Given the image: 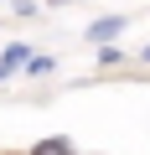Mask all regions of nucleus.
<instances>
[{
    "mask_svg": "<svg viewBox=\"0 0 150 155\" xmlns=\"http://www.w3.org/2000/svg\"><path fill=\"white\" fill-rule=\"evenodd\" d=\"M140 62H145V67H150V47H145V52H140Z\"/></svg>",
    "mask_w": 150,
    "mask_h": 155,
    "instance_id": "nucleus-6",
    "label": "nucleus"
},
{
    "mask_svg": "<svg viewBox=\"0 0 150 155\" xmlns=\"http://www.w3.org/2000/svg\"><path fill=\"white\" fill-rule=\"evenodd\" d=\"M26 155H78V150H72V140H67V134H47V140H36Z\"/></svg>",
    "mask_w": 150,
    "mask_h": 155,
    "instance_id": "nucleus-3",
    "label": "nucleus"
},
{
    "mask_svg": "<svg viewBox=\"0 0 150 155\" xmlns=\"http://www.w3.org/2000/svg\"><path fill=\"white\" fill-rule=\"evenodd\" d=\"M26 72H31V78H42V72H52V57H26Z\"/></svg>",
    "mask_w": 150,
    "mask_h": 155,
    "instance_id": "nucleus-5",
    "label": "nucleus"
},
{
    "mask_svg": "<svg viewBox=\"0 0 150 155\" xmlns=\"http://www.w3.org/2000/svg\"><path fill=\"white\" fill-rule=\"evenodd\" d=\"M98 62H104V67H119L124 52H119V47H98Z\"/></svg>",
    "mask_w": 150,
    "mask_h": 155,
    "instance_id": "nucleus-4",
    "label": "nucleus"
},
{
    "mask_svg": "<svg viewBox=\"0 0 150 155\" xmlns=\"http://www.w3.org/2000/svg\"><path fill=\"white\" fill-rule=\"evenodd\" d=\"M119 31H124V16H98V21L88 26V41L104 47V41H119Z\"/></svg>",
    "mask_w": 150,
    "mask_h": 155,
    "instance_id": "nucleus-1",
    "label": "nucleus"
},
{
    "mask_svg": "<svg viewBox=\"0 0 150 155\" xmlns=\"http://www.w3.org/2000/svg\"><path fill=\"white\" fill-rule=\"evenodd\" d=\"M57 5H67V0H57Z\"/></svg>",
    "mask_w": 150,
    "mask_h": 155,
    "instance_id": "nucleus-7",
    "label": "nucleus"
},
{
    "mask_svg": "<svg viewBox=\"0 0 150 155\" xmlns=\"http://www.w3.org/2000/svg\"><path fill=\"white\" fill-rule=\"evenodd\" d=\"M26 57H31V47H26V41H11L5 52H0V83H5L16 67H26Z\"/></svg>",
    "mask_w": 150,
    "mask_h": 155,
    "instance_id": "nucleus-2",
    "label": "nucleus"
}]
</instances>
